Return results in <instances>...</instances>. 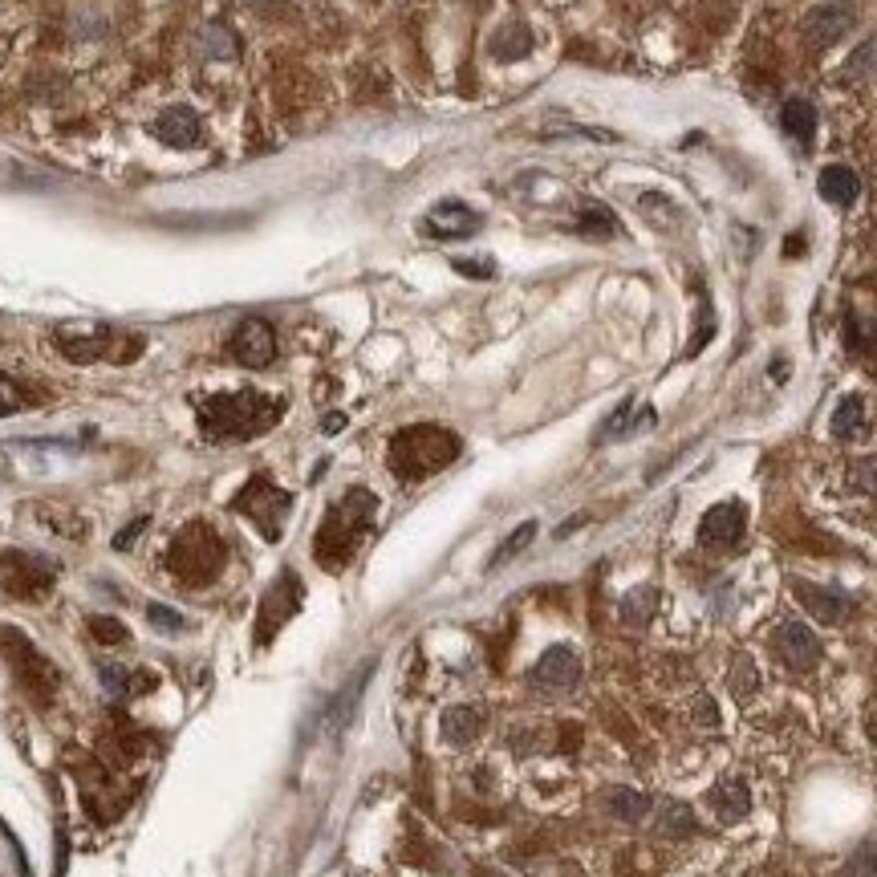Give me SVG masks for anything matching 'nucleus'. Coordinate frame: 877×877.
<instances>
[{"mask_svg": "<svg viewBox=\"0 0 877 877\" xmlns=\"http://www.w3.org/2000/svg\"><path fill=\"white\" fill-rule=\"evenodd\" d=\"M796 597H801L804 610L825 625H841L849 618V610H853L849 594H841V589H825V585H808V581H796Z\"/></svg>", "mask_w": 877, "mask_h": 877, "instance_id": "nucleus-14", "label": "nucleus"}, {"mask_svg": "<svg viewBox=\"0 0 877 877\" xmlns=\"http://www.w3.org/2000/svg\"><path fill=\"white\" fill-rule=\"evenodd\" d=\"M484 731V715L476 707H447L443 711V740L451 747H467Z\"/></svg>", "mask_w": 877, "mask_h": 877, "instance_id": "nucleus-22", "label": "nucleus"}, {"mask_svg": "<svg viewBox=\"0 0 877 877\" xmlns=\"http://www.w3.org/2000/svg\"><path fill=\"white\" fill-rule=\"evenodd\" d=\"M491 49H496V58H504V61L524 58V53H528V33H524L521 25H512V29H504L491 41Z\"/></svg>", "mask_w": 877, "mask_h": 877, "instance_id": "nucleus-29", "label": "nucleus"}, {"mask_svg": "<svg viewBox=\"0 0 877 877\" xmlns=\"http://www.w3.org/2000/svg\"><path fill=\"white\" fill-rule=\"evenodd\" d=\"M155 138L167 143V147H195L204 138V126H199V114L187 110V106H171L155 119Z\"/></svg>", "mask_w": 877, "mask_h": 877, "instance_id": "nucleus-16", "label": "nucleus"}, {"mask_svg": "<svg viewBox=\"0 0 877 877\" xmlns=\"http://www.w3.org/2000/svg\"><path fill=\"white\" fill-rule=\"evenodd\" d=\"M427 232H431L435 240L476 236V232H479V216L467 208V204H460V199H447V204L431 208V216H427Z\"/></svg>", "mask_w": 877, "mask_h": 877, "instance_id": "nucleus-15", "label": "nucleus"}, {"mask_svg": "<svg viewBox=\"0 0 877 877\" xmlns=\"http://www.w3.org/2000/svg\"><path fill=\"white\" fill-rule=\"evenodd\" d=\"M342 423H345L342 415H333V418H326V427H321V431H326V435H338V431H342Z\"/></svg>", "mask_w": 877, "mask_h": 877, "instance_id": "nucleus-40", "label": "nucleus"}, {"mask_svg": "<svg viewBox=\"0 0 877 877\" xmlns=\"http://www.w3.org/2000/svg\"><path fill=\"white\" fill-rule=\"evenodd\" d=\"M533 536H536V521H524L521 528H516V533L508 536L504 545L496 549V557H491V569H500L504 561H512V557H516L521 549H528V540H533Z\"/></svg>", "mask_w": 877, "mask_h": 877, "instance_id": "nucleus-28", "label": "nucleus"}, {"mask_svg": "<svg viewBox=\"0 0 877 877\" xmlns=\"http://www.w3.org/2000/svg\"><path fill=\"white\" fill-rule=\"evenodd\" d=\"M577 228L585 232V236H613V232H618V223H613V216L606 208H589L585 216H581Z\"/></svg>", "mask_w": 877, "mask_h": 877, "instance_id": "nucleus-30", "label": "nucleus"}, {"mask_svg": "<svg viewBox=\"0 0 877 877\" xmlns=\"http://www.w3.org/2000/svg\"><path fill=\"white\" fill-rule=\"evenodd\" d=\"M711 808L719 820H728V825H735V820H744L747 813H752V792L740 784V780H723L719 789H711Z\"/></svg>", "mask_w": 877, "mask_h": 877, "instance_id": "nucleus-19", "label": "nucleus"}, {"mask_svg": "<svg viewBox=\"0 0 877 877\" xmlns=\"http://www.w3.org/2000/svg\"><path fill=\"white\" fill-rule=\"evenodd\" d=\"M21 406H25V390L16 387L9 374H0V418L21 411Z\"/></svg>", "mask_w": 877, "mask_h": 877, "instance_id": "nucleus-34", "label": "nucleus"}, {"mask_svg": "<svg viewBox=\"0 0 877 877\" xmlns=\"http://www.w3.org/2000/svg\"><path fill=\"white\" fill-rule=\"evenodd\" d=\"M695 715H699L703 728H711V723H719V711H715V703H711V699H699V703H695Z\"/></svg>", "mask_w": 877, "mask_h": 877, "instance_id": "nucleus-37", "label": "nucleus"}, {"mask_svg": "<svg viewBox=\"0 0 877 877\" xmlns=\"http://www.w3.org/2000/svg\"><path fill=\"white\" fill-rule=\"evenodd\" d=\"M0 655H4V662L13 667L16 683H21V691H29L37 703H49L53 699V691H58L61 674L58 667L49 662V658L33 646L21 630H13V625H0Z\"/></svg>", "mask_w": 877, "mask_h": 877, "instance_id": "nucleus-4", "label": "nucleus"}, {"mask_svg": "<svg viewBox=\"0 0 877 877\" xmlns=\"http://www.w3.org/2000/svg\"><path fill=\"white\" fill-rule=\"evenodd\" d=\"M849 479H853V488H862V491H869V496H877V455H869V460H862V463H853Z\"/></svg>", "mask_w": 877, "mask_h": 877, "instance_id": "nucleus-35", "label": "nucleus"}, {"mask_svg": "<svg viewBox=\"0 0 877 877\" xmlns=\"http://www.w3.org/2000/svg\"><path fill=\"white\" fill-rule=\"evenodd\" d=\"M658 610V589L655 585H638L634 594L622 601V622L625 625H646Z\"/></svg>", "mask_w": 877, "mask_h": 877, "instance_id": "nucleus-25", "label": "nucleus"}, {"mask_svg": "<svg viewBox=\"0 0 877 877\" xmlns=\"http://www.w3.org/2000/svg\"><path fill=\"white\" fill-rule=\"evenodd\" d=\"M455 268H460V272H467V277H491V265H472V260H455Z\"/></svg>", "mask_w": 877, "mask_h": 877, "instance_id": "nucleus-39", "label": "nucleus"}, {"mask_svg": "<svg viewBox=\"0 0 877 877\" xmlns=\"http://www.w3.org/2000/svg\"><path fill=\"white\" fill-rule=\"evenodd\" d=\"M772 650L792 670H813L820 662V642L804 622H780L772 634Z\"/></svg>", "mask_w": 877, "mask_h": 877, "instance_id": "nucleus-11", "label": "nucleus"}, {"mask_svg": "<svg viewBox=\"0 0 877 877\" xmlns=\"http://www.w3.org/2000/svg\"><path fill=\"white\" fill-rule=\"evenodd\" d=\"M744 528H747V516L740 504H715L699 524V545L707 549H731V545H740L744 540Z\"/></svg>", "mask_w": 877, "mask_h": 877, "instance_id": "nucleus-13", "label": "nucleus"}, {"mask_svg": "<svg viewBox=\"0 0 877 877\" xmlns=\"http://www.w3.org/2000/svg\"><path fill=\"white\" fill-rule=\"evenodd\" d=\"M841 877H877V841L862 845L853 853V862L845 865V874Z\"/></svg>", "mask_w": 877, "mask_h": 877, "instance_id": "nucleus-31", "label": "nucleus"}, {"mask_svg": "<svg viewBox=\"0 0 877 877\" xmlns=\"http://www.w3.org/2000/svg\"><path fill=\"white\" fill-rule=\"evenodd\" d=\"M374 512H378V500H374L366 488H350L338 500V504L326 512V521L313 536V557H317V565L329 569V573H338L354 561V552L362 549V540L370 533L374 524Z\"/></svg>", "mask_w": 877, "mask_h": 877, "instance_id": "nucleus-2", "label": "nucleus"}, {"mask_svg": "<svg viewBox=\"0 0 877 877\" xmlns=\"http://www.w3.org/2000/svg\"><path fill=\"white\" fill-rule=\"evenodd\" d=\"M102 683H106V691H114V695H122V691H126V683H131V670H122V667H102Z\"/></svg>", "mask_w": 877, "mask_h": 877, "instance_id": "nucleus-36", "label": "nucleus"}, {"mask_svg": "<svg viewBox=\"0 0 877 877\" xmlns=\"http://www.w3.org/2000/svg\"><path fill=\"white\" fill-rule=\"evenodd\" d=\"M301 594H305V589H301V577L297 573H289V569L272 581V589L265 594L260 613H256V646H268L272 634H277V630L301 610Z\"/></svg>", "mask_w": 877, "mask_h": 877, "instance_id": "nucleus-8", "label": "nucleus"}, {"mask_svg": "<svg viewBox=\"0 0 877 877\" xmlns=\"http://www.w3.org/2000/svg\"><path fill=\"white\" fill-rule=\"evenodd\" d=\"M284 415V402L265 394V390H236V394H216L199 402V427L216 443H236V439H256L277 427Z\"/></svg>", "mask_w": 877, "mask_h": 877, "instance_id": "nucleus-1", "label": "nucleus"}, {"mask_svg": "<svg viewBox=\"0 0 877 877\" xmlns=\"http://www.w3.org/2000/svg\"><path fill=\"white\" fill-rule=\"evenodd\" d=\"M533 683L540 691H573L581 683V655L573 646H552L540 655V662L533 667Z\"/></svg>", "mask_w": 877, "mask_h": 877, "instance_id": "nucleus-12", "label": "nucleus"}, {"mask_svg": "<svg viewBox=\"0 0 877 877\" xmlns=\"http://www.w3.org/2000/svg\"><path fill=\"white\" fill-rule=\"evenodd\" d=\"M606 808H610V817L618 820H642L650 813V796H642L634 789H610L606 792Z\"/></svg>", "mask_w": 877, "mask_h": 877, "instance_id": "nucleus-24", "label": "nucleus"}, {"mask_svg": "<svg viewBox=\"0 0 877 877\" xmlns=\"http://www.w3.org/2000/svg\"><path fill=\"white\" fill-rule=\"evenodd\" d=\"M472 4H484V0H472Z\"/></svg>", "mask_w": 877, "mask_h": 877, "instance_id": "nucleus-42", "label": "nucleus"}, {"mask_svg": "<svg viewBox=\"0 0 877 877\" xmlns=\"http://www.w3.org/2000/svg\"><path fill=\"white\" fill-rule=\"evenodd\" d=\"M232 508H236L240 516H248L268 540H277V536H281L284 516H289V508H293V496H289L284 488H277L268 476H253L244 488H240Z\"/></svg>", "mask_w": 877, "mask_h": 877, "instance_id": "nucleus-7", "label": "nucleus"}, {"mask_svg": "<svg viewBox=\"0 0 877 877\" xmlns=\"http://www.w3.org/2000/svg\"><path fill=\"white\" fill-rule=\"evenodd\" d=\"M780 126H784V134H792L801 147H808L813 134H817V106L808 102V98H789L784 110H780Z\"/></svg>", "mask_w": 877, "mask_h": 877, "instance_id": "nucleus-21", "label": "nucleus"}, {"mask_svg": "<svg viewBox=\"0 0 877 877\" xmlns=\"http://www.w3.org/2000/svg\"><path fill=\"white\" fill-rule=\"evenodd\" d=\"M455 460H460V439L447 431V427L418 423V427H402L390 439V472L402 484H418V479L443 472L447 463Z\"/></svg>", "mask_w": 877, "mask_h": 877, "instance_id": "nucleus-3", "label": "nucleus"}, {"mask_svg": "<svg viewBox=\"0 0 877 877\" xmlns=\"http://www.w3.org/2000/svg\"><path fill=\"white\" fill-rule=\"evenodd\" d=\"M147 618H150V625H155V630H163V634H183V630H187L183 613H175L171 606H150Z\"/></svg>", "mask_w": 877, "mask_h": 877, "instance_id": "nucleus-33", "label": "nucleus"}, {"mask_svg": "<svg viewBox=\"0 0 877 877\" xmlns=\"http://www.w3.org/2000/svg\"><path fill=\"white\" fill-rule=\"evenodd\" d=\"M695 829V817H691V808L686 804H667L662 808V820H658V833L667 837H686Z\"/></svg>", "mask_w": 877, "mask_h": 877, "instance_id": "nucleus-26", "label": "nucleus"}, {"mask_svg": "<svg viewBox=\"0 0 877 877\" xmlns=\"http://www.w3.org/2000/svg\"><path fill=\"white\" fill-rule=\"evenodd\" d=\"M122 338L114 333L110 326H61L58 329V350L70 362H77V366H86V362H98V357H114V362H122Z\"/></svg>", "mask_w": 877, "mask_h": 877, "instance_id": "nucleus-9", "label": "nucleus"}, {"mask_svg": "<svg viewBox=\"0 0 877 877\" xmlns=\"http://www.w3.org/2000/svg\"><path fill=\"white\" fill-rule=\"evenodd\" d=\"M845 29H849V9H841V4H820L817 13L804 21V37H808V45H817V49L833 45Z\"/></svg>", "mask_w": 877, "mask_h": 877, "instance_id": "nucleus-17", "label": "nucleus"}, {"mask_svg": "<svg viewBox=\"0 0 877 877\" xmlns=\"http://www.w3.org/2000/svg\"><path fill=\"white\" fill-rule=\"evenodd\" d=\"M171 561V573L187 585H204L220 573L223 565V540L211 533L208 524H187L183 533L175 536V545L167 552Z\"/></svg>", "mask_w": 877, "mask_h": 877, "instance_id": "nucleus-5", "label": "nucleus"}, {"mask_svg": "<svg viewBox=\"0 0 877 877\" xmlns=\"http://www.w3.org/2000/svg\"><path fill=\"white\" fill-rule=\"evenodd\" d=\"M61 565L37 552H21V549H4L0 552V589L16 601H41L53 581H58Z\"/></svg>", "mask_w": 877, "mask_h": 877, "instance_id": "nucleus-6", "label": "nucleus"}, {"mask_svg": "<svg viewBox=\"0 0 877 877\" xmlns=\"http://www.w3.org/2000/svg\"><path fill=\"white\" fill-rule=\"evenodd\" d=\"M89 634H94L98 642H106V646H119V642L131 638L126 625L114 622V618H89Z\"/></svg>", "mask_w": 877, "mask_h": 877, "instance_id": "nucleus-32", "label": "nucleus"}, {"mask_svg": "<svg viewBox=\"0 0 877 877\" xmlns=\"http://www.w3.org/2000/svg\"><path fill=\"white\" fill-rule=\"evenodd\" d=\"M9 472H13V467H9V460H4V451H0V479L9 476Z\"/></svg>", "mask_w": 877, "mask_h": 877, "instance_id": "nucleus-41", "label": "nucleus"}, {"mask_svg": "<svg viewBox=\"0 0 877 877\" xmlns=\"http://www.w3.org/2000/svg\"><path fill=\"white\" fill-rule=\"evenodd\" d=\"M833 435L837 439H857V435L865 431V402L857 399V394H849V399H841L837 402V411H833Z\"/></svg>", "mask_w": 877, "mask_h": 877, "instance_id": "nucleus-23", "label": "nucleus"}, {"mask_svg": "<svg viewBox=\"0 0 877 877\" xmlns=\"http://www.w3.org/2000/svg\"><path fill=\"white\" fill-rule=\"evenodd\" d=\"M143 528H147V521H134L131 528H126V533H119V536H114V549H131V545H134V536L143 533Z\"/></svg>", "mask_w": 877, "mask_h": 877, "instance_id": "nucleus-38", "label": "nucleus"}, {"mask_svg": "<svg viewBox=\"0 0 877 877\" xmlns=\"http://www.w3.org/2000/svg\"><path fill=\"white\" fill-rule=\"evenodd\" d=\"M232 357H236L240 366H248V370H265L268 362L277 357V333L268 326L265 317H244L232 333V342H228Z\"/></svg>", "mask_w": 877, "mask_h": 877, "instance_id": "nucleus-10", "label": "nucleus"}, {"mask_svg": "<svg viewBox=\"0 0 877 877\" xmlns=\"http://www.w3.org/2000/svg\"><path fill=\"white\" fill-rule=\"evenodd\" d=\"M731 686H735V695L740 699H747V695H756V686H759V670H756V662L747 655H740L735 658V667H731V679H728Z\"/></svg>", "mask_w": 877, "mask_h": 877, "instance_id": "nucleus-27", "label": "nucleus"}, {"mask_svg": "<svg viewBox=\"0 0 877 877\" xmlns=\"http://www.w3.org/2000/svg\"><path fill=\"white\" fill-rule=\"evenodd\" d=\"M817 192H820V199H829V204H837V208H849V204L857 199V192H862V179L853 175L849 167L833 163V167L820 171Z\"/></svg>", "mask_w": 877, "mask_h": 877, "instance_id": "nucleus-18", "label": "nucleus"}, {"mask_svg": "<svg viewBox=\"0 0 877 877\" xmlns=\"http://www.w3.org/2000/svg\"><path fill=\"white\" fill-rule=\"evenodd\" d=\"M370 670H374V667L357 670L354 679L345 683L342 695H338V699L329 703V711H326V723H321V731H329V735H338V731H342L345 723H350V715H354L357 699H362V686H366V679H370Z\"/></svg>", "mask_w": 877, "mask_h": 877, "instance_id": "nucleus-20", "label": "nucleus"}]
</instances>
